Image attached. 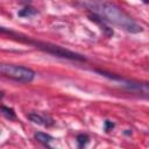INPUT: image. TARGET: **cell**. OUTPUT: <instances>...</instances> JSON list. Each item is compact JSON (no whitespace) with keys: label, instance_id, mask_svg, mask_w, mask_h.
I'll return each instance as SVG.
<instances>
[{"label":"cell","instance_id":"cell-4","mask_svg":"<svg viewBox=\"0 0 149 149\" xmlns=\"http://www.w3.org/2000/svg\"><path fill=\"white\" fill-rule=\"evenodd\" d=\"M0 71L3 77L22 84L31 83L36 74L31 69L22 65H15V64H1Z\"/></svg>","mask_w":149,"mask_h":149},{"label":"cell","instance_id":"cell-8","mask_svg":"<svg viewBox=\"0 0 149 149\" xmlns=\"http://www.w3.org/2000/svg\"><path fill=\"white\" fill-rule=\"evenodd\" d=\"M88 141H90L88 135H86V134H79V135H77V143H78V147L79 148H83L84 146H86L88 143Z\"/></svg>","mask_w":149,"mask_h":149},{"label":"cell","instance_id":"cell-10","mask_svg":"<svg viewBox=\"0 0 149 149\" xmlns=\"http://www.w3.org/2000/svg\"><path fill=\"white\" fill-rule=\"evenodd\" d=\"M113 127H114V123H113L112 121H109V120H106V121H105V130H106V132H109Z\"/></svg>","mask_w":149,"mask_h":149},{"label":"cell","instance_id":"cell-9","mask_svg":"<svg viewBox=\"0 0 149 149\" xmlns=\"http://www.w3.org/2000/svg\"><path fill=\"white\" fill-rule=\"evenodd\" d=\"M36 13H37V10L34 9L33 7H24V8L21 9L17 14H19V16H31V15H34V14H36Z\"/></svg>","mask_w":149,"mask_h":149},{"label":"cell","instance_id":"cell-2","mask_svg":"<svg viewBox=\"0 0 149 149\" xmlns=\"http://www.w3.org/2000/svg\"><path fill=\"white\" fill-rule=\"evenodd\" d=\"M1 33L2 34H8V36H10V37H16L15 40H17V41H21V42H24V43H29L31 45H35V48H37V49H40V50H42L44 52H48L50 55H54L56 57H61V58H65V59H71V61H79V62L86 61V58L83 55H80V54L73 52V51H71L69 49L62 48V47L56 45V44L29 40L28 37L21 36L20 34H16V33H13L10 30H7L3 27L1 28Z\"/></svg>","mask_w":149,"mask_h":149},{"label":"cell","instance_id":"cell-5","mask_svg":"<svg viewBox=\"0 0 149 149\" xmlns=\"http://www.w3.org/2000/svg\"><path fill=\"white\" fill-rule=\"evenodd\" d=\"M28 119L34 122V123H37V125H41V126H44V127H50L55 123L54 119L47 114H40V113H30L28 114Z\"/></svg>","mask_w":149,"mask_h":149},{"label":"cell","instance_id":"cell-6","mask_svg":"<svg viewBox=\"0 0 149 149\" xmlns=\"http://www.w3.org/2000/svg\"><path fill=\"white\" fill-rule=\"evenodd\" d=\"M35 139L38 141V142H41L42 144H44V146H49V143L54 140V137L51 136V135H49V134H47V133H43V132H37V133H35Z\"/></svg>","mask_w":149,"mask_h":149},{"label":"cell","instance_id":"cell-3","mask_svg":"<svg viewBox=\"0 0 149 149\" xmlns=\"http://www.w3.org/2000/svg\"><path fill=\"white\" fill-rule=\"evenodd\" d=\"M97 72L101 73L102 76L114 80V81H118L119 85L127 92L129 93H133V94H136V95H140V97H143V98H149V83H146V81H137V80H129V79H125V78H121L119 76H115L113 73H108L106 71H101V70H95Z\"/></svg>","mask_w":149,"mask_h":149},{"label":"cell","instance_id":"cell-7","mask_svg":"<svg viewBox=\"0 0 149 149\" xmlns=\"http://www.w3.org/2000/svg\"><path fill=\"white\" fill-rule=\"evenodd\" d=\"M1 113H2V115H3L5 118H7L8 120H15V119H16V115H15L14 109H13V108H9V107H7V106H5V105L1 106Z\"/></svg>","mask_w":149,"mask_h":149},{"label":"cell","instance_id":"cell-1","mask_svg":"<svg viewBox=\"0 0 149 149\" xmlns=\"http://www.w3.org/2000/svg\"><path fill=\"white\" fill-rule=\"evenodd\" d=\"M85 5L88 9H91L93 12V14L99 16L105 22L118 26L128 33L137 34L143 30L141 24H139L132 16H129L127 13H125L119 6H116L109 1L90 0Z\"/></svg>","mask_w":149,"mask_h":149}]
</instances>
